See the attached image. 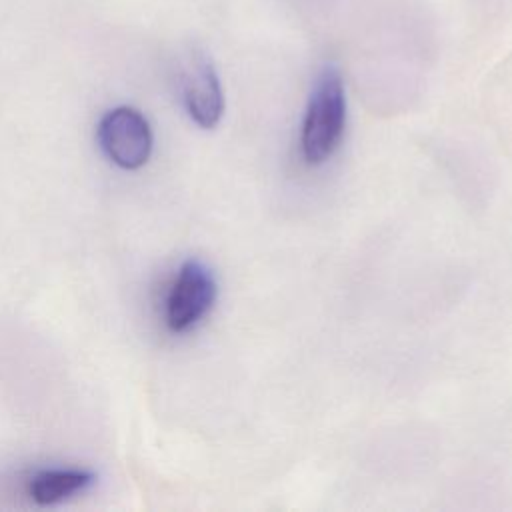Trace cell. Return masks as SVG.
Here are the masks:
<instances>
[{"mask_svg":"<svg viewBox=\"0 0 512 512\" xmlns=\"http://www.w3.org/2000/svg\"><path fill=\"white\" fill-rule=\"evenodd\" d=\"M346 124V94L342 76L334 66L322 68L302 122L300 148L308 164L326 162L338 148Z\"/></svg>","mask_w":512,"mask_h":512,"instance_id":"6da1fadb","label":"cell"},{"mask_svg":"<svg viewBox=\"0 0 512 512\" xmlns=\"http://www.w3.org/2000/svg\"><path fill=\"white\" fill-rule=\"evenodd\" d=\"M104 154L124 170L144 166L152 152V130L148 120L130 106L108 110L96 128Z\"/></svg>","mask_w":512,"mask_h":512,"instance_id":"7a4b0ae2","label":"cell"},{"mask_svg":"<svg viewBox=\"0 0 512 512\" xmlns=\"http://www.w3.org/2000/svg\"><path fill=\"white\" fill-rule=\"evenodd\" d=\"M216 300V280L210 268L198 260H188L180 266L168 298L166 326L174 334L192 330L212 308Z\"/></svg>","mask_w":512,"mask_h":512,"instance_id":"3957f363","label":"cell"},{"mask_svg":"<svg viewBox=\"0 0 512 512\" xmlns=\"http://www.w3.org/2000/svg\"><path fill=\"white\" fill-rule=\"evenodd\" d=\"M182 100L190 118L202 128H214L224 114V94L212 62L192 54L180 70Z\"/></svg>","mask_w":512,"mask_h":512,"instance_id":"277c9868","label":"cell"},{"mask_svg":"<svg viewBox=\"0 0 512 512\" xmlns=\"http://www.w3.org/2000/svg\"><path fill=\"white\" fill-rule=\"evenodd\" d=\"M94 474L80 468H48L34 474L28 484V496L38 506H52L86 490Z\"/></svg>","mask_w":512,"mask_h":512,"instance_id":"5b68a950","label":"cell"}]
</instances>
